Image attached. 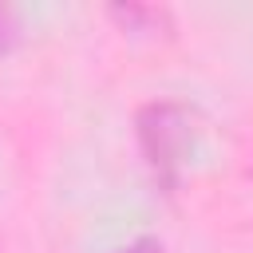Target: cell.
<instances>
[{
    "label": "cell",
    "instance_id": "obj_1",
    "mask_svg": "<svg viewBox=\"0 0 253 253\" xmlns=\"http://www.w3.org/2000/svg\"><path fill=\"white\" fill-rule=\"evenodd\" d=\"M138 138L146 150V162L154 170V178L162 186H174V170H178V154L190 138L186 130V111L174 103H154L138 115Z\"/></svg>",
    "mask_w": 253,
    "mask_h": 253
},
{
    "label": "cell",
    "instance_id": "obj_2",
    "mask_svg": "<svg viewBox=\"0 0 253 253\" xmlns=\"http://www.w3.org/2000/svg\"><path fill=\"white\" fill-rule=\"evenodd\" d=\"M12 36H16V20H12L8 8H0V51L12 43Z\"/></svg>",
    "mask_w": 253,
    "mask_h": 253
},
{
    "label": "cell",
    "instance_id": "obj_3",
    "mask_svg": "<svg viewBox=\"0 0 253 253\" xmlns=\"http://www.w3.org/2000/svg\"><path fill=\"white\" fill-rule=\"evenodd\" d=\"M119 253H162V245H158L154 237H138V241H130V245H123Z\"/></svg>",
    "mask_w": 253,
    "mask_h": 253
}]
</instances>
